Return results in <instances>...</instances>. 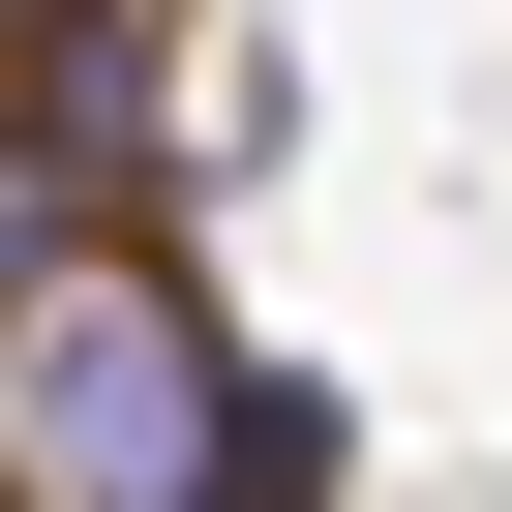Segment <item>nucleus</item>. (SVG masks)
Instances as JSON below:
<instances>
[{"instance_id":"obj_1","label":"nucleus","mask_w":512,"mask_h":512,"mask_svg":"<svg viewBox=\"0 0 512 512\" xmlns=\"http://www.w3.org/2000/svg\"><path fill=\"white\" fill-rule=\"evenodd\" d=\"M0 482L31 512H272L302 482V392H241L151 241H91V272L0 302Z\"/></svg>"}]
</instances>
